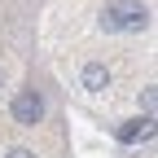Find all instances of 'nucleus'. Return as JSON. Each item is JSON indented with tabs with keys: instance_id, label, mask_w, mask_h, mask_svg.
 Here are the masks:
<instances>
[{
	"instance_id": "obj_1",
	"label": "nucleus",
	"mask_w": 158,
	"mask_h": 158,
	"mask_svg": "<svg viewBox=\"0 0 158 158\" xmlns=\"http://www.w3.org/2000/svg\"><path fill=\"white\" fill-rule=\"evenodd\" d=\"M101 22H106V31H145L149 27V9L141 0H110Z\"/></svg>"
},
{
	"instance_id": "obj_2",
	"label": "nucleus",
	"mask_w": 158,
	"mask_h": 158,
	"mask_svg": "<svg viewBox=\"0 0 158 158\" xmlns=\"http://www.w3.org/2000/svg\"><path fill=\"white\" fill-rule=\"evenodd\" d=\"M40 118H44V97H40L35 88H22L13 97V123H22V127H35Z\"/></svg>"
},
{
	"instance_id": "obj_3",
	"label": "nucleus",
	"mask_w": 158,
	"mask_h": 158,
	"mask_svg": "<svg viewBox=\"0 0 158 158\" xmlns=\"http://www.w3.org/2000/svg\"><path fill=\"white\" fill-rule=\"evenodd\" d=\"M84 88H88V92L110 88V70H106L101 62H88V66H84Z\"/></svg>"
},
{
	"instance_id": "obj_4",
	"label": "nucleus",
	"mask_w": 158,
	"mask_h": 158,
	"mask_svg": "<svg viewBox=\"0 0 158 158\" xmlns=\"http://www.w3.org/2000/svg\"><path fill=\"white\" fill-rule=\"evenodd\" d=\"M149 132H154L149 118H136V123H123V127H118V141L132 145V141H141V136H149Z\"/></svg>"
},
{
	"instance_id": "obj_5",
	"label": "nucleus",
	"mask_w": 158,
	"mask_h": 158,
	"mask_svg": "<svg viewBox=\"0 0 158 158\" xmlns=\"http://www.w3.org/2000/svg\"><path fill=\"white\" fill-rule=\"evenodd\" d=\"M9 158H35L31 149H22V145H18V149H9Z\"/></svg>"
}]
</instances>
